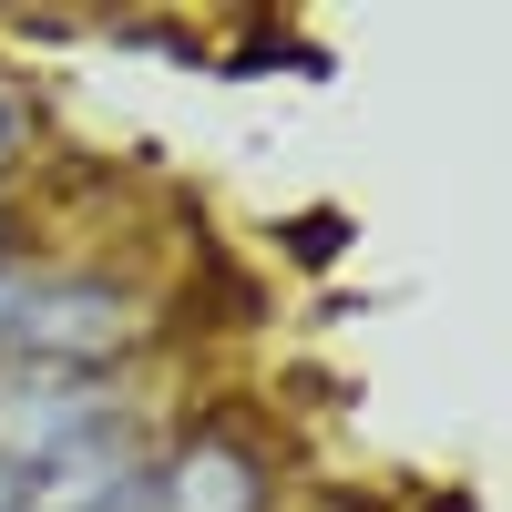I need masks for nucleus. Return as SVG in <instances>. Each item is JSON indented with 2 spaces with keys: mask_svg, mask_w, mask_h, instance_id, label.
Wrapping results in <instances>:
<instances>
[{
  "mask_svg": "<svg viewBox=\"0 0 512 512\" xmlns=\"http://www.w3.org/2000/svg\"><path fill=\"white\" fill-rule=\"evenodd\" d=\"M144 512H267V482H256V451L226 431L175 441L144 472Z\"/></svg>",
  "mask_w": 512,
  "mask_h": 512,
  "instance_id": "7ed1b4c3",
  "label": "nucleus"
},
{
  "mask_svg": "<svg viewBox=\"0 0 512 512\" xmlns=\"http://www.w3.org/2000/svg\"><path fill=\"white\" fill-rule=\"evenodd\" d=\"M297 256H338V216H308V226H297Z\"/></svg>",
  "mask_w": 512,
  "mask_h": 512,
  "instance_id": "20e7f679",
  "label": "nucleus"
},
{
  "mask_svg": "<svg viewBox=\"0 0 512 512\" xmlns=\"http://www.w3.org/2000/svg\"><path fill=\"white\" fill-rule=\"evenodd\" d=\"M21 154V103H11V82H0V164Z\"/></svg>",
  "mask_w": 512,
  "mask_h": 512,
  "instance_id": "39448f33",
  "label": "nucleus"
},
{
  "mask_svg": "<svg viewBox=\"0 0 512 512\" xmlns=\"http://www.w3.org/2000/svg\"><path fill=\"white\" fill-rule=\"evenodd\" d=\"M103 431V379L82 369H11L0 379V472H41V461H62L72 441Z\"/></svg>",
  "mask_w": 512,
  "mask_h": 512,
  "instance_id": "f03ea898",
  "label": "nucleus"
},
{
  "mask_svg": "<svg viewBox=\"0 0 512 512\" xmlns=\"http://www.w3.org/2000/svg\"><path fill=\"white\" fill-rule=\"evenodd\" d=\"M11 349H21L31 369H82V379H103V359L134 349V297L103 287V277L31 287L21 318H11Z\"/></svg>",
  "mask_w": 512,
  "mask_h": 512,
  "instance_id": "f257e3e1",
  "label": "nucleus"
},
{
  "mask_svg": "<svg viewBox=\"0 0 512 512\" xmlns=\"http://www.w3.org/2000/svg\"><path fill=\"white\" fill-rule=\"evenodd\" d=\"M21 297H31L21 277H0V338H11V318H21Z\"/></svg>",
  "mask_w": 512,
  "mask_h": 512,
  "instance_id": "423d86ee",
  "label": "nucleus"
}]
</instances>
